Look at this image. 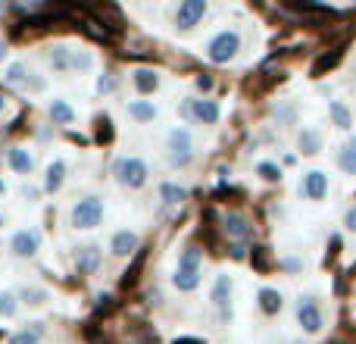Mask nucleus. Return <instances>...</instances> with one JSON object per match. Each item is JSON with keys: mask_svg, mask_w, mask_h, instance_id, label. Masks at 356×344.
Segmentation results:
<instances>
[{"mask_svg": "<svg viewBox=\"0 0 356 344\" xmlns=\"http://www.w3.org/2000/svg\"><path fill=\"white\" fill-rule=\"evenodd\" d=\"M172 285L178 291H194L200 285V247H184L181 257H178V266H175V276H172Z\"/></svg>", "mask_w": 356, "mask_h": 344, "instance_id": "obj_1", "label": "nucleus"}, {"mask_svg": "<svg viewBox=\"0 0 356 344\" xmlns=\"http://www.w3.org/2000/svg\"><path fill=\"white\" fill-rule=\"evenodd\" d=\"M238 50H241V35L234 29H222L207 44V60L216 63V66H225V63H232L238 56Z\"/></svg>", "mask_w": 356, "mask_h": 344, "instance_id": "obj_2", "label": "nucleus"}, {"mask_svg": "<svg viewBox=\"0 0 356 344\" xmlns=\"http://www.w3.org/2000/svg\"><path fill=\"white\" fill-rule=\"evenodd\" d=\"M69 219H72V228H85V232L88 228H97L100 222H104V201H100L97 194L81 197V201L72 207Z\"/></svg>", "mask_w": 356, "mask_h": 344, "instance_id": "obj_3", "label": "nucleus"}, {"mask_svg": "<svg viewBox=\"0 0 356 344\" xmlns=\"http://www.w3.org/2000/svg\"><path fill=\"white\" fill-rule=\"evenodd\" d=\"M113 175H116V182L122 185V188H144L150 169L141 157H122V160H116V166H113Z\"/></svg>", "mask_w": 356, "mask_h": 344, "instance_id": "obj_4", "label": "nucleus"}, {"mask_svg": "<svg viewBox=\"0 0 356 344\" xmlns=\"http://www.w3.org/2000/svg\"><path fill=\"white\" fill-rule=\"evenodd\" d=\"M166 150H169V163L172 166H188L194 160V138L184 125H175L166 138Z\"/></svg>", "mask_w": 356, "mask_h": 344, "instance_id": "obj_5", "label": "nucleus"}, {"mask_svg": "<svg viewBox=\"0 0 356 344\" xmlns=\"http://www.w3.org/2000/svg\"><path fill=\"white\" fill-rule=\"evenodd\" d=\"M181 116L184 119H194V123H203V125H216V123H219V116H222V110H219V104H216V100H209V97H200V100L188 97L181 104Z\"/></svg>", "mask_w": 356, "mask_h": 344, "instance_id": "obj_6", "label": "nucleus"}, {"mask_svg": "<svg viewBox=\"0 0 356 344\" xmlns=\"http://www.w3.org/2000/svg\"><path fill=\"white\" fill-rule=\"evenodd\" d=\"M207 13H209V3H207V0H184V3H178L172 22H175L178 31H191L194 25L203 22V16H207Z\"/></svg>", "mask_w": 356, "mask_h": 344, "instance_id": "obj_7", "label": "nucleus"}, {"mask_svg": "<svg viewBox=\"0 0 356 344\" xmlns=\"http://www.w3.org/2000/svg\"><path fill=\"white\" fill-rule=\"evenodd\" d=\"M297 322H300V329L307 335H319L322 332V326H325V316H322L316 297H300V301H297Z\"/></svg>", "mask_w": 356, "mask_h": 344, "instance_id": "obj_8", "label": "nucleus"}, {"mask_svg": "<svg viewBox=\"0 0 356 344\" xmlns=\"http://www.w3.org/2000/svg\"><path fill=\"white\" fill-rule=\"evenodd\" d=\"M232 276L228 272H219L213 282V291H209V301H213V307L219 310V316L225 320V316H232Z\"/></svg>", "mask_w": 356, "mask_h": 344, "instance_id": "obj_9", "label": "nucleus"}, {"mask_svg": "<svg viewBox=\"0 0 356 344\" xmlns=\"http://www.w3.org/2000/svg\"><path fill=\"white\" fill-rule=\"evenodd\" d=\"M300 194L307 197V201H322V197L328 194V172H322V169L303 172V178H300Z\"/></svg>", "mask_w": 356, "mask_h": 344, "instance_id": "obj_10", "label": "nucleus"}, {"mask_svg": "<svg viewBox=\"0 0 356 344\" xmlns=\"http://www.w3.org/2000/svg\"><path fill=\"white\" fill-rule=\"evenodd\" d=\"M38 247H41V235L31 232V228H22V232H16V235H13V241H10V251L16 253V257H22V260L35 257Z\"/></svg>", "mask_w": 356, "mask_h": 344, "instance_id": "obj_11", "label": "nucleus"}, {"mask_svg": "<svg viewBox=\"0 0 356 344\" xmlns=\"http://www.w3.org/2000/svg\"><path fill=\"white\" fill-rule=\"evenodd\" d=\"M222 226H225V232L232 235V238H238V241H247L253 235V226H250V219H247L244 213H225Z\"/></svg>", "mask_w": 356, "mask_h": 344, "instance_id": "obj_12", "label": "nucleus"}, {"mask_svg": "<svg viewBox=\"0 0 356 344\" xmlns=\"http://www.w3.org/2000/svg\"><path fill=\"white\" fill-rule=\"evenodd\" d=\"M100 266V247L97 244H85L75 251V269L79 272H97Z\"/></svg>", "mask_w": 356, "mask_h": 344, "instance_id": "obj_13", "label": "nucleus"}, {"mask_svg": "<svg viewBox=\"0 0 356 344\" xmlns=\"http://www.w3.org/2000/svg\"><path fill=\"white\" fill-rule=\"evenodd\" d=\"M47 63H50V69H54V72H60V75L72 72V50H69L66 44H56V47H50Z\"/></svg>", "mask_w": 356, "mask_h": 344, "instance_id": "obj_14", "label": "nucleus"}, {"mask_svg": "<svg viewBox=\"0 0 356 344\" xmlns=\"http://www.w3.org/2000/svg\"><path fill=\"white\" fill-rule=\"evenodd\" d=\"M135 247H138V235L129 232V228L116 232V235H113V241H110L113 257H129V253H135Z\"/></svg>", "mask_w": 356, "mask_h": 344, "instance_id": "obj_15", "label": "nucleus"}, {"mask_svg": "<svg viewBox=\"0 0 356 344\" xmlns=\"http://www.w3.org/2000/svg\"><path fill=\"white\" fill-rule=\"evenodd\" d=\"M297 148H300V154H307V157L319 154V150H322V135H319V129H313V125H303L300 135H297Z\"/></svg>", "mask_w": 356, "mask_h": 344, "instance_id": "obj_16", "label": "nucleus"}, {"mask_svg": "<svg viewBox=\"0 0 356 344\" xmlns=\"http://www.w3.org/2000/svg\"><path fill=\"white\" fill-rule=\"evenodd\" d=\"M47 116H50V123L54 125H72V119H75V110L66 104L63 97H54L47 104Z\"/></svg>", "mask_w": 356, "mask_h": 344, "instance_id": "obj_17", "label": "nucleus"}, {"mask_svg": "<svg viewBox=\"0 0 356 344\" xmlns=\"http://www.w3.org/2000/svg\"><path fill=\"white\" fill-rule=\"evenodd\" d=\"M6 160H10V169L19 172V175H31V169H35V157H31L25 148H10Z\"/></svg>", "mask_w": 356, "mask_h": 344, "instance_id": "obj_18", "label": "nucleus"}, {"mask_svg": "<svg viewBox=\"0 0 356 344\" xmlns=\"http://www.w3.org/2000/svg\"><path fill=\"white\" fill-rule=\"evenodd\" d=\"M63 182H66V163L63 160H54L44 172V191L47 194H56V191L63 188Z\"/></svg>", "mask_w": 356, "mask_h": 344, "instance_id": "obj_19", "label": "nucleus"}, {"mask_svg": "<svg viewBox=\"0 0 356 344\" xmlns=\"http://www.w3.org/2000/svg\"><path fill=\"white\" fill-rule=\"evenodd\" d=\"M328 116H332L334 129H341V132H347L353 125V113H350V107H347L344 100H332V104H328Z\"/></svg>", "mask_w": 356, "mask_h": 344, "instance_id": "obj_20", "label": "nucleus"}, {"mask_svg": "<svg viewBox=\"0 0 356 344\" xmlns=\"http://www.w3.org/2000/svg\"><path fill=\"white\" fill-rule=\"evenodd\" d=\"M259 307H263V313H269V316L282 313V307H284L282 291H275V288H259Z\"/></svg>", "mask_w": 356, "mask_h": 344, "instance_id": "obj_21", "label": "nucleus"}, {"mask_svg": "<svg viewBox=\"0 0 356 344\" xmlns=\"http://www.w3.org/2000/svg\"><path fill=\"white\" fill-rule=\"evenodd\" d=\"M129 116L135 123H154L156 119V104L154 100H131L129 104Z\"/></svg>", "mask_w": 356, "mask_h": 344, "instance_id": "obj_22", "label": "nucleus"}, {"mask_svg": "<svg viewBox=\"0 0 356 344\" xmlns=\"http://www.w3.org/2000/svg\"><path fill=\"white\" fill-rule=\"evenodd\" d=\"M131 79H135V88L141 94H154L156 88H160V75H156L154 69H135V75H131Z\"/></svg>", "mask_w": 356, "mask_h": 344, "instance_id": "obj_23", "label": "nucleus"}, {"mask_svg": "<svg viewBox=\"0 0 356 344\" xmlns=\"http://www.w3.org/2000/svg\"><path fill=\"white\" fill-rule=\"evenodd\" d=\"M338 166L347 172V175H356V135L347 138V144L341 148L338 154Z\"/></svg>", "mask_w": 356, "mask_h": 344, "instance_id": "obj_24", "label": "nucleus"}, {"mask_svg": "<svg viewBox=\"0 0 356 344\" xmlns=\"http://www.w3.org/2000/svg\"><path fill=\"white\" fill-rule=\"evenodd\" d=\"M19 297H22V304H29V307H41L44 301H47V288H38V285H25L22 291H19Z\"/></svg>", "mask_w": 356, "mask_h": 344, "instance_id": "obj_25", "label": "nucleus"}, {"mask_svg": "<svg viewBox=\"0 0 356 344\" xmlns=\"http://www.w3.org/2000/svg\"><path fill=\"white\" fill-rule=\"evenodd\" d=\"M184 197H188V191H184L181 185H175V182H163L160 185V201L163 203H181Z\"/></svg>", "mask_w": 356, "mask_h": 344, "instance_id": "obj_26", "label": "nucleus"}, {"mask_svg": "<svg viewBox=\"0 0 356 344\" xmlns=\"http://www.w3.org/2000/svg\"><path fill=\"white\" fill-rule=\"evenodd\" d=\"M88 69H94V54L85 47H75L72 50V72H88Z\"/></svg>", "mask_w": 356, "mask_h": 344, "instance_id": "obj_27", "label": "nucleus"}, {"mask_svg": "<svg viewBox=\"0 0 356 344\" xmlns=\"http://www.w3.org/2000/svg\"><path fill=\"white\" fill-rule=\"evenodd\" d=\"M29 69H25V63H10V66L3 69V79L10 81V85H25L29 81Z\"/></svg>", "mask_w": 356, "mask_h": 344, "instance_id": "obj_28", "label": "nucleus"}, {"mask_svg": "<svg viewBox=\"0 0 356 344\" xmlns=\"http://www.w3.org/2000/svg\"><path fill=\"white\" fill-rule=\"evenodd\" d=\"M16 310H19L16 295H13V291H0V316L10 320V316H16Z\"/></svg>", "mask_w": 356, "mask_h": 344, "instance_id": "obj_29", "label": "nucleus"}, {"mask_svg": "<svg viewBox=\"0 0 356 344\" xmlns=\"http://www.w3.org/2000/svg\"><path fill=\"white\" fill-rule=\"evenodd\" d=\"M294 119H297V110H294L291 100H284L282 107H275V123L278 125H294Z\"/></svg>", "mask_w": 356, "mask_h": 344, "instance_id": "obj_30", "label": "nucleus"}, {"mask_svg": "<svg viewBox=\"0 0 356 344\" xmlns=\"http://www.w3.org/2000/svg\"><path fill=\"white\" fill-rule=\"evenodd\" d=\"M257 172L266 178V182H282V169H278L275 163H259Z\"/></svg>", "mask_w": 356, "mask_h": 344, "instance_id": "obj_31", "label": "nucleus"}, {"mask_svg": "<svg viewBox=\"0 0 356 344\" xmlns=\"http://www.w3.org/2000/svg\"><path fill=\"white\" fill-rule=\"evenodd\" d=\"M10 344H38V335L25 329V332H16V335H13Z\"/></svg>", "mask_w": 356, "mask_h": 344, "instance_id": "obj_32", "label": "nucleus"}, {"mask_svg": "<svg viewBox=\"0 0 356 344\" xmlns=\"http://www.w3.org/2000/svg\"><path fill=\"white\" fill-rule=\"evenodd\" d=\"M113 88H116V81H113V75H100V79H97V91H100V94H110Z\"/></svg>", "mask_w": 356, "mask_h": 344, "instance_id": "obj_33", "label": "nucleus"}, {"mask_svg": "<svg viewBox=\"0 0 356 344\" xmlns=\"http://www.w3.org/2000/svg\"><path fill=\"white\" fill-rule=\"evenodd\" d=\"M344 226L350 228V232H356V207H350V210L344 213Z\"/></svg>", "mask_w": 356, "mask_h": 344, "instance_id": "obj_34", "label": "nucleus"}, {"mask_svg": "<svg viewBox=\"0 0 356 344\" xmlns=\"http://www.w3.org/2000/svg\"><path fill=\"white\" fill-rule=\"evenodd\" d=\"M197 88H200V91H209V88H213V79H207V75H197Z\"/></svg>", "mask_w": 356, "mask_h": 344, "instance_id": "obj_35", "label": "nucleus"}, {"mask_svg": "<svg viewBox=\"0 0 356 344\" xmlns=\"http://www.w3.org/2000/svg\"><path fill=\"white\" fill-rule=\"evenodd\" d=\"M22 194L29 197V201H38V194H41V191H38V188H31V185H25V188H22Z\"/></svg>", "mask_w": 356, "mask_h": 344, "instance_id": "obj_36", "label": "nucleus"}, {"mask_svg": "<svg viewBox=\"0 0 356 344\" xmlns=\"http://www.w3.org/2000/svg\"><path fill=\"white\" fill-rule=\"evenodd\" d=\"M138 344H160V341H156V338H141Z\"/></svg>", "mask_w": 356, "mask_h": 344, "instance_id": "obj_37", "label": "nucleus"}, {"mask_svg": "<svg viewBox=\"0 0 356 344\" xmlns=\"http://www.w3.org/2000/svg\"><path fill=\"white\" fill-rule=\"evenodd\" d=\"M6 60V47H3V44H0V63H3Z\"/></svg>", "mask_w": 356, "mask_h": 344, "instance_id": "obj_38", "label": "nucleus"}, {"mask_svg": "<svg viewBox=\"0 0 356 344\" xmlns=\"http://www.w3.org/2000/svg\"><path fill=\"white\" fill-rule=\"evenodd\" d=\"M6 110V97H3V94H0V113H3Z\"/></svg>", "mask_w": 356, "mask_h": 344, "instance_id": "obj_39", "label": "nucleus"}, {"mask_svg": "<svg viewBox=\"0 0 356 344\" xmlns=\"http://www.w3.org/2000/svg\"><path fill=\"white\" fill-rule=\"evenodd\" d=\"M3 191H6V182H3V178H0V194H3Z\"/></svg>", "mask_w": 356, "mask_h": 344, "instance_id": "obj_40", "label": "nucleus"}, {"mask_svg": "<svg viewBox=\"0 0 356 344\" xmlns=\"http://www.w3.org/2000/svg\"><path fill=\"white\" fill-rule=\"evenodd\" d=\"M6 226V219H3V213H0V228H3Z\"/></svg>", "mask_w": 356, "mask_h": 344, "instance_id": "obj_41", "label": "nucleus"}, {"mask_svg": "<svg viewBox=\"0 0 356 344\" xmlns=\"http://www.w3.org/2000/svg\"><path fill=\"white\" fill-rule=\"evenodd\" d=\"M353 75H356V60H353Z\"/></svg>", "mask_w": 356, "mask_h": 344, "instance_id": "obj_42", "label": "nucleus"}, {"mask_svg": "<svg viewBox=\"0 0 356 344\" xmlns=\"http://www.w3.org/2000/svg\"><path fill=\"white\" fill-rule=\"evenodd\" d=\"M334 344H344V341H334Z\"/></svg>", "mask_w": 356, "mask_h": 344, "instance_id": "obj_43", "label": "nucleus"}]
</instances>
